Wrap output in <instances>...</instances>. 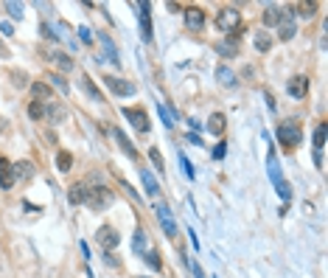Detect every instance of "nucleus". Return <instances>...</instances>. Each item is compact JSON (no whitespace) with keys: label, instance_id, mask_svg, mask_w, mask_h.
<instances>
[{"label":"nucleus","instance_id":"nucleus-1","mask_svg":"<svg viewBox=\"0 0 328 278\" xmlns=\"http://www.w3.org/2000/svg\"><path fill=\"white\" fill-rule=\"evenodd\" d=\"M216 26L222 28L224 34H228L230 39H241V34H244V20H241V11L233 9V6H224V9H219V14H216Z\"/></svg>","mask_w":328,"mask_h":278},{"label":"nucleus","instance_id":"nucleus-2","mask_svg":"<svg viewBox=\"0 0 328 278\" xmlns=\"http://www.w3.org/2000/svg\"><path fill=\"white\" fill-rule=\"evenodd\" d=\"M112 203H115V194H112L107 186L90 188V191H87V200H85V205L93 208V211H104V208H110Z\"/></svg>","mask_w":328,"mask_h":278},{"label":"nucleus","instance_id":"nucleus-3","mask_svg":"<svg viewBox=\"0 0 328 278\" xmlns=\"http://www.w3.org/2000/svg\"><path fill=\"white\" fill-rule=\"evenodd\" d=\"M275 135H278V141H281L283 146H289V149H295V146L303 144V129H300V124H295V121L281 124Z\"/></svg>","mask_w":328,"mask_h":278},{"label":"nucleus","instance_id":"nucleus-4","mask_svg":"<svg viewBox=\"0 0 328 278\" xmlns=\"http://www.w3.org/2000/svg\"><path fill=\"white\" fill-rule=\"evenodd\" d=\"M154 214H157V220H160V225H163L166 236H171V239H174V236H177V222H174V216H171L169 205L157 203V205H154Z\"/></svg>","mask_w":328,"mask_h":278},{"label":"nucleus","instance_id":"nucleus-5","mask_svg":"<svg viewBox=\"0 0 328 278\" xmlns=\"http://www.w3.org/2000/svg\"><path fill=\"white\" fill-rule=\"evenodd\" d=\"M124 115H127V121L132 124L138 132H149V115H146V110H140V107H124Z\"/></svg>","mask_w":328,"mask_h":278},{"label":"nucleus","instance_id":"nucleus-6","mask_svg":"<svg viewBox=\"0 0 328 278\" xmlns=\"http://www.w3.org/2000/svg\"><path fill=\"white\" fill-rule=\"evenodd\" d=\"M95 239H98V245L104 247V253H107V250H115L118 242H121V236H118V230H115V228L104 225V228H98V236H95Z\"/></svg>","mask_w":328,"mask_h":278},{"label":"nucleus","instance_id":"nucleus-7","mask_svg":"<svg viewBox=\"0 0 328 278\" xmlns=\"http://www.w3.org/2000/svg\"><path fill=\"white\" fill-rule=\"evenodd\" d=\"M295 34H297V26H295V17H292V9H283V20L278 23V37L283 43H289Z\"/></svg>","mask_w":328,"mask_h":278},{"label":"nucleus","instance_id":"nucleus-8","mask_svg":"<svg viewBox=\"0 0 328 278\" xmlns=\"http://www.w3.org/2000/svg\"><path fill=\"white\" fill-rule=\"evenodd\" d=\"M182 14H186V26L191 31H202V28H205V11H202L199 6H188Z\"/></svg>","mask_w":328,"mask_h":278},{"label":"nucleus","instance_id":"nucleus-9","mask_svg":"<svg viewBox=\"0 0 328 278\" xmlns=\"http://www.w3.org/2000/svg\"><path fill=\"white\" fill-rule=\"evenodd\" d=\"M104 85L110 87V90L115 93V96H132V93H135V85H132V82H127V79H118V76H107V79H104Z\"/></svg>","mask_w":328,"mask_h":278},{"label":"nucleus","instance_id":"nucleus-10","mask_svg":"<svg viewBox=\"0 0 328 278\" xmlns=\"http://www.w3.org/2000/svg\"><path fill=\"white\" fill-rule=\"evenodd\" d=\"M138 6V17H140V37L146 43H152V20H149V3H135Z\"/></svg>","mask_w":328,"mask_h":278},{"label":"nucleus","instance_id":"nucleus-11","mask_svg":"<svg viewBox=\"0 0 328 278\" xmlns=\"http://www.w3.org/2000/svg\"><path fill=\"white\" fill-rule=\"evenodd\" d=\"M289 96H295V98H303V96H309V79L306 76H295V79H289Z\"/></svg>","mask_w":328,"mask_h":278},{"label":"nucleus","instance_id":"nucleus-12","mask_svg":"<svg viewBox=\"0 0 328 278\" xmlns=\"http://www.w3.org/2000/svg\"><path fill=\"white\" fill-rule=\"evenodd\" d=\"M14 183H17V180H14V166H11L6 157H0V186H3V188H11Z\"/></svg>","mask_w":328,"mask_h":278},{"label":"nucleus","instance_id":"nucleus-13","mask_svg":"<svg viewBox=\"0 0 328 278\" xmlns=\"http://www.w3.org/2000/svg\"><path fill=\"white\" fill-rule=\"evenodd\" d=\"M87 191H90V188H87L85 183H76V186H70V191H68L70 205H81V203L87 200Z\"/></svg>","mask_w":328,"mask_h":278},{"label":"nucleus","instance_id":"nucleus-14","mask_svg":"<svg viewBox=\"0 0 328 278\" xmlns=\"http://www.w3.org/2000/svg\"><path fill=\"white\" fill-rule=\"evenodd\" d=\"M45 115H48V121H51V124H62L68 112H65V107H62V104H59V102H48V110H45Z\"/></svg>","mask_w":328,"mask_h":278},{"label":"nucleus","instance_id":"nucleus-15","mask_svg":"<svg viewBox=\"0 0 328 278\" xmlns=\"http://www.w3.org/2000/svg\"><path fill=\"white\" fill-rule=\"evenodd\" d=\"M261 20H264V26H278V23L283 20V9H278V6H266L264 14H261Z\"/></svg>","mask_w":328,"mask_h":278},{"label":"nucleus","instance_id":"nucleus-16","mask_svg":"<svg viewBox=\"0 0 328 278\" xmlns=\"http://www.w3.org/2000/svg\"><path fill=\"white\" fill-rule=\"evenodd\" d=\"M98 39H101V45H104V51H107V59H110L112 65L121 62V59H118V48H115V43H112V39L107 37V31H101V34H98Z\"/></svg>","mask_w":328,"mask_h":278},{"label":"nucleus","instance_id":"nucleus-17","mask_svg":"<svg viewBox=\"0 0 328 278\" xmlns=\"http://www.w3.org/2000/svg\"><path fill=\"white\" fill-rule=\"evenodd\" d=\"M31 177H34V163H31V161H20V163L14 166V180H23V183H26V180H31Z\"/></svg>","mask_w":328,"mask_h":278},{"label":"nucleus","instance_id":"nucleus-18","mask_svg":"<svg viewBox=\"0 0 328 278\" xmlns=\"http://www.w3.org/2000/svg\"><path fill=\"white\" fill-rule=\"evenodd\" d=\"M266 166H270V180L278 186V183L283 180V174H281V163H278L275 152H270V155H266Z\"/></svg>","mask_w":328,"mask_h":278},{"label":"nucleus","instance_id":"nucleus-19","mask_svg":"<svg viewBox=\"0 0 328 278\" xmlns=\"http://www.w3.org/2000/svg\"><path fill=\"white\" fill-rule=\"evenodd\" d=\"M216 54L219 56H228V59L230 56H238V43H236V39H230V37L222 39V43L216 45Z\"/></svg>","mask_w":328,"mask_h":278},{"label":"nucleus","instance_id":"nucleus-20","mask_svg":"<svg viewBox=\"0 0 328 278\" xmlns=\"http://www.w3.org/2000/svg\"><path fill=\"white\" fill-rule=\"evenodd\" d=\"M31 96L37 98H43V102H51V96H53V90H51V85H45V82H34L31 85Z\"/></svg>","mask_w":328,"mask_h":278},{"label":"nucleus","instance_id":"nucleus-21","mask_svg":"<svg viewBox=\"0 0 328 278\" xmlns=\"http://www.w3.org/2000/svg\"><path fill=\"white\" fill-rule=\"evenodd\" d=\"M112 135H115V141H118V144H121V149L127 152V155L132 157V161H138V149H135V146H132V141H129L127 135L121 132V129H115V132H112Z\"/></svg>","mask_w":328,"mask_h":278},{"label":"nucleus","instance_id":"nucleus-22","mask_svg":"<svg viewBox=\"0 0 328 278\" xmlns=\"http://www.w3.org/2000/svg\"><path fill=\"white\" fill-rule=\"evenodd\" d=\"M48 59H53V62H56L59 68L65 70V73H68V70H73V59H70L68 54H62V51H51V54H48Z\"/></svg>","mask_w":328,"mask_h":278},{"label":"nucleus","instance_id":"nucleus-23","mask_svg":"<svg viewBox=\"0 0 328 278\" xmlns=\"http://www.w3.org/2000/svg\"><path fill=\"white\" fill-rule=\"evenodd\" d=\"M79 85H81V90H85L87 96L93 98V102H104V96H101V90H98V87L93 85V79H90V76H85V79H81Z\"/></svg>","mask_w":328,"mask_h":278},{"label":"nucleus","instance_id":"nucleus-24","mask_svg":"<svg viewBox=\"0 0 328 278\" xmlns=\"http://www.w3.org/2000/svg\"><path fill=\"white\" fill-rule=\"evenodd\" d=\"M140 180H143V188H146V191L152 194V197H154V194H160V183L154 180V177L149 174L146 169H140Z\"/></svg>","mask_w":328,"mask_h":278},{"label":"nucleus","instance_id":"nucleus-25","mask_svg":"<svg viewBox=\"0 0 328 278\" xmlns=\"http://www.w3.org/2000/svg\"><path fill=\"white\" fill-rule=\"evenodd\" d=\"M216 79L222 82L224 87H236V73L230 68H224V65H222V68H216Z\"/></svg>","mask_w":328,"mask_h":278},{"label":"nucleus","instance_id":"nucleus-26","mask_svg":"<svg viewBox=\"0 0 328 278\" xmlns=\"http://www.w3.org/2000/svg\"><path fill=\"white\" fill-rule=\"evenodd\" d=\"M208 132H213V135H222V132H224V115L213 112V115L208 118Z\"/></svg>","mask_w":328,"mask_h":278},{"label":"nucleus","instance_id":"nucleus-27","mask_svg":"<svg viewBox=\"0 0 328 278\" xmlns=\"http://www.w3.org/2000/svg\"><path fill=\"white\" fill-rule=\"evenodd\" d=\"M132 250H135V253H140V256H143V253H146V233H143V228H138V230H135Z\"/></svg>","mask_w":328,"mask_h":278},{"label":"nucleus","instance_id":"nucleus-28","mask_svg":"<svg viewBox=\"0 0 328 278\" xmlns=\"http://www.w3.org/2000/svg\"><path fill=\"white\" fill-rule=\"evenodd\" d=\"M70 166H73V155H70V152H59L56 155V169L59 171H70Z\"/></svg>","mask_w":328,"mask_h":278},{"label":"nucleus","instance_id":"nucleus-29","mask_svg":"<svg viewBox=\"0 0 328 278\" xmlns=\"http://www.w3.org/2000/svg\"><path fill=\"white\" fill-rule=\"evenodd\" d=\"M255 48H258V51H264V54H266V51L272 48V37H270V34H264V31H261V34H255Z\"/></svg>","mask_w":328,"mask_h":278},{"label":"nucleus","instance_id":"nucleus-30","mask_svg":"<svg viewBox=\"0 0 328 278\" xmlns=\"http://www.w3.org/2000/svg\"><path fill=\"white\" fill-rule=\"evenodd\" d=\"M28 115H31V121H43V118H45V107L39 102H31V104H28Z\"/></svg>","mask_w":328,"mask_h":278},{"label":"nucleus","instance_id":"nucleus-31","mask_svg":"<svg viewBox=\"0 0 328 278\" xmlns=\"http://www.w3.org/2000/svg\"><path fill=\"white\" fill-rule=\"evenodd\" d=\"M323 146H325V124H320V127L314 129V149L323 152Z\"/></svg>","mask_w":328,"mask_h":278},{"label":"nucleus","instance_id":"nucleus-32","mask_svg":"<svg viewBox=\"0 0 328 278\" xmlns=\"http://www.w3.org/2000/svg\"><path fill=\"white\" fill-rule=\"evenodd\" d=\"M45 79H51V85H53V87H59V90H62V93H68V82H65V79H62V76H59V73H48Z\"/></svg>","mask_w":328,"mask_h":278},{"label":"nucleus","instance_id":"nucleus-33","mask_svg":"<svg viewBox=\"0 0 328 278\" xmlns=\"http://www.w3.org/2000/svg\"><path fill=\"white\" fill-rule=\"evenodd\" d=\"M6 11H9L14 20H20V17H23V3H14V0H9V3H6Z\"/></svg>","mask_w":328,"mask_h":278},{"label":"nucleus","instance_id":"nucleus-34","mask_svg":"<svg viewBox=\"0 0 328 278\" xmlns=\"http://www.w3.org/2000/svg\"><path fill=\"white\" fill-rule=\"evenodd\" d=\"M143 256H146V264H149L152 270H160V256H157V250H146Z\"/></svg>","mask_w":328,"mask_h":278},{"label":"nucleus","instance_id":"nucleus-35","mask_svg":"<svg viewBox=\"0 0 328 278\" xmlns=\"http://www.w3.org/2000/svg\"><path fill=\"white\" fill-rule=\"evenodd\" d=\"M275 188H278V194H281V200H286V203H289V200H292V186H289V183L281 180Z\"/></svg>","mask_w":328,"mask_h":278},{"label":"nucleus","instance_id":"nucleus-36","mask_svg":"<svg viewBox=\"0 0 328 278\" xmlns=\"http://www.w3.org/2000/svg\"><path fill=\"white\" fill-rule=\"evenodd\" d=\"M295 9H297V14H300V17H312L317 6H314V3H297Z\"/></svg>","mask_w":328,"mask_h":278},{"label":"nucleus","instance_id":"nucleus-37","mask_svg":"<svg viewBox=\"0 0 328 278\" xmlns=\"http://www.w3.org/2000/svg\"><path fill=\"white\" fill-rule=\"evenodd\" d=\"M149 157H152V163H154V169H157V171H166V169H163V155H160L154 146L149 149Z\"/></svg>","mask_w":328,"mask_h":278},{"label":"nucleus","instance_id":"nucleus-38","mask_svg":"<svg viewBox=\"0 0 328 278\" xmlns=\"http://www.w3.org/2000/svg\"><path fill=\"white\" fill-rule=\"evenodd\" d=\"M11 82H14L17 87H26L28 85V76L23 73V70H14V73H11Z\"/></svg>","mask_w":328,"mask_h":278},{"label":"nucleus","instance_id":"nucleus-39","mask_svg":"<svg viewBox=\"0 0 328 278\" xmlns=\"http://www.w3.org/2000/svg\"><path fill=\"white\" fill-rule=\"evenodd\" d=\"M157 112H160V118H163V124L166 127H174V118H171V112L163 107V104H157Z\"/></svg>","mask_w":328,"mask_h":278},{"label":"nucleus","instance_id":"nucleus-40","mask_svg":"<svg viewBox=\"0 0 328 278\" xmlns=\"http://www.w3.org/2000/svg\"><path fill=\"white\" fill-rule=\"evenodd\" d=\"M180 163H182V169H186V177H188V180H194V166H191V161H188V157L186 155H180Z\"/></svg>","mask_w":328,"mask_h":278},{"label":"nucleus","instance_id":"nucleus-41","mask_svg":"<svg viewBox=\"0 0 328 278\" xmlns=\"http://www.w3.org/2000/svg\"><path fill=\"white\" fill-rule=\"evenodd\" d=\"M39 34H43L45 39H56V34H53V26H48V23H43V26H39Z\"/></svg>","mask_w":328,"mask_h":278},{"label":"nucleus","instance_id":"nucleus-42","mask_svg":"<svg viewBox=\"0 0 328 278\" xmlns=\"http://www.w3.org/2000/svg\"><path fill=\"white\" fill-rule=\"evenodd\" d=\"M79 37H81V43H93V31L87 26H79Z\"/></svg>","mask_w":328,"mask_h":278},{"label":"nucleus","instance_id":"nucleus-43","mask_svg":"<svg viewBox=\"0 0 328 278\" xmlns=\"http://www.w3.org/2000/svg\"><path fill=\"white\" fill-rule=\"evenodd\" d=\"M188 267H191V273H194L196 278H205V273H202V267L194 262V259H188Z\"/></svg>","mask_w":328,"mask_h":278},{"label":"nucleus","instance_id":"nucleus-44","mask_svg":"<svg viewBox=\"0 0 328 278\" xmlns=\"http://www.w3.org/2000/svg\"><path fill=\"white\" fill-rule=\"evenodd\" d=\"M224 152H228V149H224V144L219 141V144L213 146V157H216V161H222V157H224Z\"/></svg>","mask_w":328,"mask_h":278},{"label":"nucleus","instance_id":"nucleus-45","mask_svg":"<svg viewBox=\"0 0 328 278\" xmlns=\"http://www.w3.org/2000/svg\"><path fill=\"white\" fill-rule=\"evenodd\" d=\"M0 34H6V37H11V34H14V28H11V23H0Z\"/></svg>","mask_w":328,"mask_h":278},{"label":"nucleus","instance_id":"nucleus-46","mask_svg":"<svg viewBox=\"0 0 328 278\" xmlns=\"http://www.w3.org/2000/svg\"><path fill=\"white\" fill-rule=\"evenodd\" d=\"M104 262L110 264V267H118V259L112 256V253H104Z\"/></svg>","mask_w":328,"mask_h":278},{"label":"nucleus","instance_id":"nucleus-47","mask_svg":"<svg viewBox=\"0 0 328 278\" xmlns=\"http://www.w3.org/2000/svg\"><path fill=\"white\" fill-rule=\"evenodd\" d=\"M188 141H191V144H194V146H202V138H199V135H196V132H191V135H188Z\"/></svg>","mask_w":328,"mask_h":278},{"label":"nucleus","instance_id":"nucleus-48","mask_svg":"<svg viewBox=\"0 0 328 278\" xmlns=\"http://www.w3.org/2000/svg\"><path fill=\"white\" fill-rule=\"evenodd\" d=\"M0 129H3V118H0Z\"/></svg>","mask_w":328,"mask_h":278}]
</instances>
